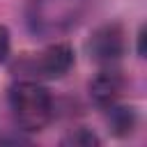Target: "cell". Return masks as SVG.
Instances as JSON below:
<instances>
[{"instance_id":"cell-2","label":"cell","mask_w":147,"mask_h":147,"mask_svg":"<svg viewBox=\"0 0 147 147\" xmlns=\"http://www.w3.org/2000/svg\"><path fill=\"white\" fill-rule=\"evenodd\" d=\"M9 108L23 131L37 133L44 131L53 117V96L34 80H18L9 87Z\"/></svg>"},{"instance_id":"cell-3","label":"cell","mask_w":147,"mask_h":147,"mask_svg":"<svg viewBox=\"0 0 147 147\" xmlns=\"http://www.w3.org/2000/svg\"><path fill=\"white\" fill-rule=\"evenodd\" d=\"M124 51H126V32L119 23H103L87 39V53L99 64L117 62L124 55Z\"/></svg>"},{"instance_id":"cell-1","label":"cell","mask_w":147,"mask_h":147,"mask_svg":"<svg viewBox=\"0 0 147 147\" xmlns=\"http://www.w3.org/2000/svg\"><path fill=\"white\" fill-rule=\"evenodd\" d=\"M92 5L94 0H28L25 23L34 39H53L78 28Z\"/></svg>"},{"instance_id":"cell-5","label":"cell","mask_w":147,"mask_h":147,"mask_svg":"<svg viewBox=\"0 0 147 147\" xmlns=\"http://www.w3.org/2000/svg\"><path fill=\"white\" fill-rule=\"evenodd\" d=\"M41 76L46 78H62L74 67V48L69 44H51L34 64Z\"/></svg>"},{"instance_id":"cell-6","label":"cell","mask_w":147,"mask_h":147,"mask_svg":"<svg viewBox=\"0 0 147 147\" xmlns=\"http://www.w3.org/2000/svg\"><path fill=\"white\" fill-rule=\"evenodd\" d=\"M108 126H110V133H115L117 138H124L129 133H133L136 124H138V113L136 108L131 106H110L108 108Z\"/></svg>"},{"instance_id":"cell-7","label":"cell","mask_w":147,"mask_h":147,"mask_svg":"<svg viewBox=\"0 0 147 147\" xmlns=\"http://www.w3.org/2000/svg\"><path fill=\"white\" fill-rule=\"evenodd\" d=\"M99 142H101L99 136L92 133L90 129H76L62 140V145H71V147H96Z\"/></svg>"},{"instance_id":"cell-9","label":"cell","mask_w":147,"mask_h":147,"mask_svg":"<svg viewBox=\"0 0 147 147\" xmlns=\"http://www.w3.org/2000/svg\"><path fill=\"white\" fill-rule=\"evenodd\" d=\"M145 28H140V32H138V55L140 57H145Z\"/></svg>"},{"instance_id":"cell-8","label":"cell","mask_w":147,"mask_h":147,"mask_svg":"<svg viewBox=\"0 0 147 147\" xmlns=\"http://www.w3.org/2000/svg\"><path fill=\"white\" fill-rule=\"evenodd\" d=\"M9 55V30L0 25V62H5Z\"/></svg>"},{"instance_id":"cell-4","label":"cell","mask_w":147,"mask_h":147,"mask_svg":"<svg viewBox=\"0 0 147 147\" xmlns=\"http://www.w3.org/2000/svg\"><path fill=\"white\" fill-rule=\"evenodd\" d=\"M124 92V76L117 69H101L90 80V99L99 108H110Z\"/></svg>"}]
</instances>
